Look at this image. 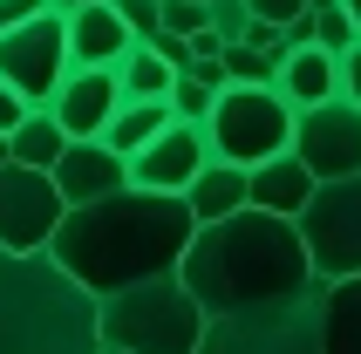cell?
Wrapping results in <instances>:
<instances>
[{
    "label": "cell",
    "mask_w": 361,
    "mask_h": 354,
    "mask_svg": "<svg viewBox=\"0 0 361 354\" xmlns=\"http://www.w3.org/2000/svg\"><path fill=\"white\" fill-rule=\"evenodd\" d=\"M212 102H219V89H212L198 68H178V82H171V109L191 116V123H204V116H212Z\"/></svg>",
    "instance_id": "cell-23"
},
{
    "label": "cell",
    "mask_w": 361,
    "mask_h": 354,
    "mask_svg": "<svg viewBox=\"0 0 361 354\" xmlns=\"http://www.w3.org/2000/svg\"><path fill=\"white\" fill-rule=\"evenodd\" d=\"M307 7H334V0H307Z\"/></svg>",
    "instance_id": "cell-35"
},
{
    "label": "cell",
    "mask_w": 361,
    "mask_h": 354,
    "mask_svg": "<svg viewBox=\"0 0 361 354\" xmlns=\"http://www.w3.org/2000/svg\"><path fill=\"white\" fill-rule=\"evenodd\" d=\"M293 157L314 177H355L361 171V102L327 96L314 109H300V123H293Z\"/></svg>",
    "instance_id": "cell-10"
},
{
    "label": "cell",
    "mask_w": 361,
    "mask_h": 354,
    "mask_svg": "<svg viewBox=\"0 0 361 354\" xmlns=\"http://www.w3.org/2000/svg\"><path fill=\"white\" fill-rule=\"evenodd\" d=\"M191 238H198V212L184 205V191L123 184V191H109V197L68 205V218H61V232H55L48 252L102 300V293L137 286V279H150V273H178Z\"/></svg>",
    "instance_id": "cell-1"
},
{
    "label": "cell",
    "mask_w": 361,
    "mask_h": 354,
    "mask_svg": "<svg viewBox=\"0 0 361 354\" xmlns=\"http://www.w3.org/2000/svg\"><path fill=\"white\" fill-rule=\"evenodd\" d=\"M204 164H212L204 123L171 116L143 150H130V184H143V191H191V177H198Z\"/></svg>",
    "instance_id": "cell-11"
},
{
    "label": "cell",
    "mask_w": 361,
    "mask_h": 354,
    "mask_svg": "<svg viewBox=\"0 0 361 354\" xmlns=\"http://www.w3.org/2000/svg\"><path fill=\"white\" fill-rule=\"evenodd\" d=\"M61 218H68V197H61L55 171L0 164V245L7 252H48Z\"/></svg>",
    "instance_id": "cell-8"
},
{
    "label": "cell",
    "mask_w": 361,
    "mask_h": 354,
    "mask_svg": "<svg viewBox=\"0 0 361 354\" xmlns=\"http://www.w3.org/2000/svg\"><path fill=\"white\" fill-rule=\"evenodd\" d=\"M55 7H82V0H55Z\"/></svg>",
    "instance_id": "cell-36"
},
{
    "label": "cell",
    "mask_w": 361,
    "mask_h": 354,
    "mask_svg": "<svg viewBox=\"0 0 361 354\" xmlns=\"http://www.w3.org/2000/svg\"><path fill=\"white\" fill-rule=\"evenodd\" d=\"M0 164H14V143H7V130H0Z\"/></svg>",
    "instance_id": "cell-33"
},
{
    "label": "cell",
    "mask_w": 361,
    "mask_h": 354,
    "mask_svg": "<svg viewBox=\"0 0 361 354\" xmlns=\"http://www.w3.org/2000/svg\"><path fill=\"white\" fill-rule=\"evenodd\" d=\"M245 7H252V14H259V20H273V28H293V20H300V14H314L307 0H245Z\"/></svg>",
    "instance_id": "cell-28"
},
{
    "label": "cell",
    "mask_w": 361,
    "mask_h": 354,
    "mask_svg": "<svg viewBox=\"0 0 361 354\" xmlns=\"http://www.w3.org/2000/svg\"><path fill=\"white\" fill-rule=\"evenodd\" d=\"M212 28H219L225 41H245V28H252V7H245V0H212Z\"/></svg>",
    "instance_id": "cell-27"
},
{
    "label": "cell",
    "mask_w": 361,
    "mask_h": 354,
    "mask_svg": "<svg viewBox=\"0 0 361 354\" xmlns=\"http://www.w3.org/2000/svg\"><path fill=\"white\" fill-rule=\"evenodd\" d=\"M184 205L198 212V225H212V218H232V212H245V205H252V171H245V164H225V157H212L198 177H191Z\"/></svg>",
    "instance_id": "cell-17"
},
{
    "label": "cell",
    "mask_w": 361,
    "mask_h": 354,
    "mask_svg": "<svg viewBox=\"0 0 361 354\" xmlns=\"http://www.w3.org/2000/svg\"><path fill=\"white\" fill-rule=\"evenodd\" d=\"M225 75L232 82H273L280 75V55H266L252 41H225Z\"/></svg>",
    "instance_id": "cell-22"
},
{
    "label": "cell",
    "mask_w": 361,
    "mask_h": 354,
    "mask_svg": "<svg viewBox=\"0 0 361 354\" xmlns=\"http://www.w3.org/2000/svg\"><path fill=\"white\" fill-rule=\"evenodd\" d=\"M321 320H327V279H307L300 293H280L266 307L212 314L198 354H327Z\"/></svg>",
    "instance_id": "cell-5"
},
{
    "label": "cell",
    "mask_w": 361,
    "mask_h": 354,
    "mask_svg": "<svg viewBox=\"0 0 361 354\" xmlns=\"http://www.w3.org/2000/svg\"><path fill=\"white\" fill-rule=\"evenodd\" d=\"M68 68H75V55H68V20H61V7H48V14H35V20H20V28L0 35V75L14 82L27 102H48Z\"/></svg>",
    "instance_id": "cell-9"
},
{
    "label": "cell",
    "mask_w": 361,
    "mask_h": 354,
    "mask_svg": "<svg viewBox=\"0 0 361 354\" xmlns=\"http://www.w3.org/2000/svg\"><path fill=\"white\" fill-rule=\"evenodd\" d=\"M102 354H109V348H102Z\"/></svg>",
    "instance_id": "cell-37"
},
{
    "label": "cell",
    "mask_w": 361,
    "mask_h": 354,
    "mask_svg": "<svg viewBox=\"0 0 361 354\" xmlns=\"http://www.w3.org/2000/svg\"><path fill=\"white\" fill-rule=\"evenodd\" d=\"M116 82H123V96H164L171 102V82H178V68L150 48V41H137L130 55L116 61Z\"/></svg>",
    "instance_id": "cell-21"
},
{
    "label": "cell",
    "mask_w": 361,
    "mask_h": 354,
    "mask_svg": "<svg viewBox=\"0 0 361 354\" xmlns=\"http://www.w3.org/2000/svg\"><path fill=\"white\" fill-rule=\"evenodd\" d=\"M341 96H348V102H361V41L341 55Z\"/></svg>",
    "instance_id": "cell-32"
},
{
    "label": "cell",
    "mask_w": 361,
    "mask_h": 354,
    "mask_svg": "<svg viewBox=\"0 0 361 354\" xmlns=\"http://www.w3.org/2000/svg\"><path fill=\"white\" fill-rule=\"evenodd\" d=\"M14 164H35V171H55V157L61 150H68V130H61L55 123V109H48V102H35V109H27V116L14 123Z\"/></svg>",
    "instance_id": "cell-20"
},
{
    "label": "cell",
    "mask_w": 361,
    "mask_h": 354,
    "mask_svg": "<svg viewBox=\"0 0 361 354\" xmlns=\"http://www.w3.org/2000/svg\"><path fill=\"white\" fill-rule=\"evenodd\" d=\"M314 41H321V48H334V55H348V48L361 41L355 14H348L341 0H334V7H314Z\"/></svg>",
    "instance_id": "cell-24"
},
{
    "label": "cell",
    "mask_w": 361,
    "mask_h": 354,
    "mask_svg": "<svg viewBox=\"0 0 361 354\" xmlns=\"http://www.w3.org/2000/svg\"><path fill=\"white\" fill-rule=\"evenodd\" d=\"M178 273L198 293L204 314H239V307H266V300H280V293H300L307 279H314V259H307L293 218L245 205L232 218L198 225V238L184 245Z\"/></svg>",
    "instance_id": "cell-2"
},
{
    "label": "cell",
    "mask_w": 361,
    "mask_h": 354,
    "mask_svg": "<svg viewBox=\"0 0 361 354\" xmlns=\"http://www.w3.org/2000/svg\"><path fill=\"white\" fill-rule=\"evenodd\" d=\"M0 354H102V300L55 252L0 245Z\"/></svg>",
    "instance_id": "cell-3"
},
{
    "label": "cell",
    "mask_w": 361,
    "mask_h": 354,
    "mask_svg": "<svg viewBox=\"0 0 361 354\" xmlns=\"http://www.w3.org/2000/svg\"><path fill=\"white\" fill-rule=\"evenodd\" d=\"M27 109H35V102H27V96H20V89H14V82L0 75V130H7V137H14V123L27 116Z\"/></svg>",
    "instance_id": "cell-30"
},
{
    "label": "cell",
    "mask_w": 361,
    "mask_h": 354,
    "mask_svg": "<svg viewBox=\"0 0 361 354\" xmlns=\"http://www.w3.org/2000/svg\"><path fill=\"white\" fill-rule=\"evenodd\" d=\"M327 354H361V273L327 279V320H321Z\"/></svg>",
    "instance_id": "cell-19"
},
{
    "label": "cell",
    "mask_w": 361,
    "mask_h": 354,
    "mask_svg": "<svg viewBox=\"0 0 361 354\" xmlns=\"http://www.w3.org/2000/svg\"><path fill=\"white\" fill-rule=\"evenodd\" d=\"M293 123H300V109L273 82H225L212 116H204V137H212V157L252 171V164L293 150Z\"/></svg>",
    "instance_id": "cell-6"
},
{
    "label": "cell",
    "mask_w": 361,
    "mask_h": 354,
    "mask_svg": "<svg viewBox=\"0 0 361 354\" xmlns=\"http://www.w3.org/2000/svg\"><path fill=\"white\" fill-rule=\"evenodd\" d=\"M293 225H300V245L314 259V279L361 273V171L355 177H321Z\"/></svg>",
    "instance_id": "cell-7"
},
{
    "label": "cell",
    "mask_w": 361,
    "mask_h": 354,
    "mask_svg": "<svg viewBox=\"0 0 361 354\" xmlns=\"http://www.w3.org/2000/svg\"><path fill=\"white\" fill-rule=\"evenodd\" d=\"M314 184H321V177L307 171V164L293 157V150H280V157L252 164V205H259V212L300 218V212H307V197H314Z\"/></svg>",
    "instance_id": "cell-16"
},
{
    "label": "cell",
    "mask_w": 361,
    "mask_h": 354,
    "mask_svg": "<svg viewBox=\"0 0 361 354\" xmlns=\"http://www.w3.org/2000/svg\"><path fill=\"white\" fill-rule=\"evenodd\" d=\"M55 184L68 205H89V197H109L130 184V157L109 150L102 137H68V150L55 157Z\"/></svg>",
    "instance_id": "cell-13"
},
{
    "label": "cell",
    "mask_w": 361,
    "mask_h": 354,
    "mask_svg": "<svg viewBox=\"0 0 361 354\" xmlns=\"http://www.w3.org/2000/svg\"><path fill=\"white\" fill-rule=\"evenodd\" d=\"M61 20H68V55L89 61V68H116V61L137 48V35H130V20H123L116 0H82V7H61Z\"/></svg>",
    "instance_id": "cell-14"
},
{
    "label": "cell",
    "mask_w": 361,
    "mask_h": 354,
    "mask_svg": "<svg viewBox=\"0 0 361 354\" xmlns=\"http://www.w3.org/2000/svg\"><path fill=\"white\" fill-rule=\"evenodd\" d=\"M150 48H157L171 68H191V61H198V55H191V35H171V28H157V35H150Z\"/></svg>",
    "instance_id": "cell-29"
},
{
    "label": "cell",
    "mask_w": 361,
    "mask_h": 354,
    "mask_svg": "<svg viewBox=\"0 0 361 354\" xmlns=\"http://www.w3.org/2000/svg\"><path fill=\"white\" fill-rule=\"evenodd\" d=\"M341 7H348V14H355V28H361V0H341Z\"/></svg>",
    "instance_id": "cell-34"
},
{
    "label": "cell",
    "mask_w": 361,
    "mask_h": 354,
    "mask_svg": "<svg viewBox=\"0 0 361 354\" xmlns=\"http://www.w3.org/2000/svg\"><path fill=\"white\" fill-rule=\"evenodd\" d=\"M171 116H178V109H171L164 96H123V102H116V116H109V130H102V143L130 157V150H143V143L157 137Z\"/></svg>",
    "instance_id": "cell-18"
},
{
    "label": "cell",
    "mask_w": 361,
    "mask_h": 354,
    "mask_svg": "<svg viewBox=\"0 0 361 354\" xmlns=\"http://www.w3.org/2000/svg\"><path fill=\"white\" fill-rule=\"evenodd\" d=\"M273 89H280L293 109H314V102L341 96V55H334V48H321V41H300V48H286Z\"/></svg>",
    "instance_id": "cell-15"
},
{
    "label": "cell",
    "mask_w": 361,
    "mask_h": 354,
    "mask_svg": "<svg viewBox=\"0 0 361 354\" xmlns=\"http://www.w3.org/2000/svg\"><path fill=\"white\" fill-rule=\"evenodd\" d=\"M204 307L184 286V273H150L137 286L102 293V348L109 354H198Z\"/></svg>",
    "instance_id": "cell-4"
},
{
    "label": "cell",
    "mask_w": 361,
    "mask_h": 354,
    "mask_svg": "<svg viewBox=\"0 0 361 354\" xmlns=\"http://www.w3.org/2000/svg\"><path fill=\"white\" fill-rule=\"evenodd\" d=\"M55 0H0V35L7 28H20V20H35V14H48Z\"/></svg>",
    "instance_id": "cell-31"
},
{
    "label": "cell",
    "mask_w": 361,
    "mask_h": 354,
    "mask_svg": "<svg viewBox=\"0 0 361 354\" xmlns=\"http://www.w3.org/2000/svg\"><path fill=\"white\" fill-rule=\"evenodd\" d=\"M116 102H123L116 68H89V61H75V68L61 75V89L48 96V109H55V123L68 130V137H102L109 116H116Z\"/></svg>",
    "instance_id": "cell-12"
},
{
    "label": "cell",
    "mask_w": 361,
    "mask_h": 354,
    "mask_svg": "<svg viewBox=\"0 0 361 354\" xmlns=\"http://www.w3.org/2000/svg\"><path fill=\"white\" fill-rule=\"evenodd\" d=\"M116 7H123V20H130V35H137V41H150L164 28V0H116Z\"/></svg>",
    "instance_id": "cell-26"
},
{
    "label": "cell",
    "mask_w": 361,
    "mask_h": 354,
    "mask_svg": "<svg viewBox=\"0 0 361 354\" xmlns=\"http://www.w3.org/2000/svg\"><path fill=\"white\" fill-rule=\"evenodd\" d=\"M164 28L171 35H204L212 28V0H164Z\"/></svg>",
    "instance_id": "cell-25"
}]
</instances>
